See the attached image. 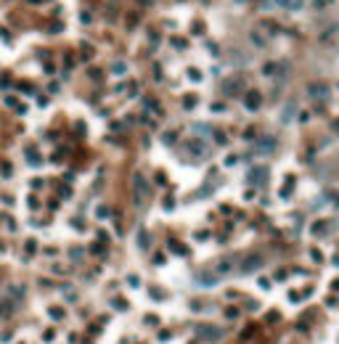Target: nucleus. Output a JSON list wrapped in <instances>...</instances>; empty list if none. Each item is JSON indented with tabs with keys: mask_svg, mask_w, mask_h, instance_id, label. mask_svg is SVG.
<instances>
[{
	"mask_svg": "<svg viewBox=\"0 0 339 344\" xmlns=\"http://www.w3.org/2000/svg\"><path fill=\"white\" fill-rule=\"evenodd\" d=\"M262 265H265V257H262V254H257V252H252V254H247V257L241 259L239 270H241L244 275H249V273H257Z\"/></svg>",
	"mask_w": 339,
	"mask_h": 344,
	"instance_id": "1",
	"label": "nucleus"
},
{
	"mask_svg": "<svg viewBox=\"0 0 339 344\" xmlns=\"http://www.w3.org/2000/svg\"><path fill=\"white\" fill-rule=\"evenodd\" d=\"M133 193H135V201H140V204L151 196V188H148V180H146L143 172H138L133 178Z\"/></svg>",
	"mask_w": 339,
	"mask_h": 344,
	"instance_id": "2",
	"label": "nucleus"
},
{
	"mask_svg": "<svg viewBox=\"0 0 339 344\" xmlns=\"http://www.w3.org/2000/svg\"><path fill=\"white\" fill-rule=\"evenodd\" d=\"M196 333H199L204 341H218L223 336V328L212 326V323H202V326H196Z\"/></svg>",
	"mask_w": 339,
	"mask_h": 344,
	"instance_id": "3",
	"label": "nucleus"
},
{
	"mask_svg": "<svg viewBox=\"0 0 339 344\" xmlns=\"http://www.w3.org/2000/svg\"><path fill=\"white\" fill-rule=\"evenodd\" d=\"M331 96V88H328V82H310L307 85V98H318L323 101Z\"/></svg>",
	"mask_w": 339,
	"mask_h": 344,
	"instance_id": "4",
	"label": "nucleus"
},
{
	"mask_svg": "<svg viewBox=\"0 0 339 344\" xmlns=\"http://www.w3.org/2000/svg\"><path fill=\"white\" fill-rule=\"evenodd\" d=\"M186 154H191V156H204L210 148H207V143L204 141H199V138H191V141H186Z\"/></svg>",
	"mask_w": 339,
	"mask_h": 344,
	"instance_id": "5",
	"label": "nucleus"
},
{
	"mask_svg": "<svg viewBox=\"0 0 339 344\" xmlns=\"http://www.w3.org/2000/svg\"><path fill=\"white\" fill-rule=\"evenodd\" d=\"M260 104H262V96L257 90H249L247 96H244V106H247L249 111H257L260 109Z\"/></svg>",
	"mask_w": 339,
	"mask_h": 344,
	"instance_id": "6",
	"label": "nucleus"
},
{
	"mask_svg": "<svg viewBox=\"0 0 339 344\" xmlns=\"http://www.w3.org/2000/svg\"><path fill=\"white\" fill-rule=\"evenodd\" d=\"M294 114H297V101H289V104L281 109V122L291 125V122H294Z\"/></svg>",
	"mask_w": 339,
	"mask_h": 344,
	"instance_id": "7",
	"label": "nucleus"
},
{
	"mask_svg": "<svg viewBox=\"0 0 339 344\" xmlns=\"http://www.w3.org/2000/svg\"><path fill=\"white\" fill-rule=\"evenodd\" d=\"M276 6L284 8V11H299L305 6V0H276Z\"/></svg>",
	"mask_w": 339,
	"mask_h": 344,
	"instance_id": "8",
	"label": "nucleus"
},
{
	"mask_svg": "<svg viewBox=\"0 0 339 344\" xmlns=\"http://www.w3.org/2000/svg\"><path fill=\"white\" fill-rule=\"evenodd\" d=\"M273 146H276V141H273V138H260V141H257V154H262V151L270 154Z\"/></svg>",
	"mask_w": 339,
	"mask_h": 344,
	"instance_id": "9",
	"label": "nucleus"
},
{
	"mask_svg": "<svg viewBox=\"0 0 339 344\" xmlns=\"http://www.w3.org/2000/svg\"><path fill=\"white\" fill-rule=\"evenodd\" d=\"M196 283H199V286H215V283H218V275L202 273V275H196Z\"/></svg>",
	"mask_w": 339,
	"mask_h": 344,
	"instance_id": "10",
	"label": "nucleus"
},
{
	"mask_svg": "<svg viewBox=\"0 0 339 344\" xmlns=\"http://www.w3.org/2000/svg\"><path fill=\"white\" fill-rule=\"evenodd\" d=\"M249 40H252V45H254V48H265L268 37H262V32H257V30H254V32L249 35Z\"/></svg>",
	"mask_w": 339,
	"mask_h": 344,
	"instance_id": "11",
	"label": "nucleus"
},
{
	"mask_svg": "<svg viewBox=\"0 0 339 344\" xmlns=\"http://www.w3.org/2000/svg\"><path fill=\"white\" fill-rule=\"evenodd\" d=\"M148 244H151L148 230H140V233H138V246H140V249H148Z\"/></svg>",
	"mask_w": 339,
	"mask_h": 344,
	"instance_id": "12",
	"label": "nucleus"
},
{
	"mask_svg": "<svg viewBox=\"0 0 339 344\" xmlns=\"http://www.w3.org/2000/svg\"><path fill=\"white\" fill-rule=\"evenodd\" d=\"M239 90H241L239 80H228V82H225V93H228V96H233V93H239Z\"/></svg>",
	"mask_w": 339,
	"mask_h": 344,
	"instance_id": "13",
	"label": "nucleus"
},
{
	"mask_svg": "<svg viewBox=\"0 0 339 344\" xmlns=\"http://www.w3.org/2000/svg\"><path fill=\"white\" fill-rule=\"evenodd\" d=\"M228 270H231V259H223V262L218 265V273H223V275H225Z\"/></svg>",
	"mask_w": 339,
	"mask_h": 344,
	"instance_id": "14",
	"label": "nucleus"
},
{
	"mask_svg": "<svg viewBox=\"0 0 339 344\" xmlns=\"http://www.w3.org/2000/svg\"><path fill=\"white\" fill-rule=\"evenodd\" d=\"M51 318H53V320H61V318H64V310H61V307H51Z\"/></svg>",
	"mask_w": 339,
	"mask_h": 344,
	"instance_id": "15",
	"label": "nucleus"
},
{
	"mask_svg": "<svg viewBox=\"0 0 339 344\" xmlns=\"http://www.w3.org/2000/svg\"><path fill=\"white\" fill-rule=\"evenodd\" d=\"M262 175H265V170H254V172H249V180H252V183H257Z\"/></svg>",
	"mask_w": 339,
	"mask_h": 344,
	"instance_id": "16",
	"label": "nucleus"
},
{
	"mask_svg": "<svg viewBox=\"0 0 339 344\" xmlns=\"http://www.w3.org/2000/svg\"><path fill=\"white\" fill-rule=\"evenodd\" d=\"M323 228H326V222H323V220H318L315 225H313V233H318V236H321V233H323Z\"/></svg>",
	"mask_w": 339,
	"mask_h": 344,
	"instance_id": "17",
	"label": "nucleus"
},
{
	"mask_svg": "<svg viewBox=\"0 0 339 344\" xmlns=\"http://www.w3.org/2000/svg\"><path fill=\"white\" fill-rule=\"evenodd\" d=\"M188 77H191L194 82H199V80H202V72H199V69H188Z\"/></svg>",
	"mask_w": 339,
	"mask_h": 344,
	"instance_id": "18",
	"label": "nucleus"
},
{
	"mask_svg": "<svg viewBox=\"0 0 339 344\" xmlns=\"http://www.w3.org/2000/svg\"><path fill=\"white\" fill-rule=\"evenodd\" d=\"M125 64H114V67H111V72H114V74H125Z\"/></svg>",
	"mask_w": 339,
	"mask_h": 344,
	"instance_id": "19",
	"label": "nucleus"
},
{
	"mask_svg": "<svg viewBox=\"0 0 339 344\" xmlns=\"http://www.w3.org/2000/svg\"><path fill=\"white\" fill-rule=\"evenodd\" d=\"M146 109H148V111H154V114H159V111H162V109L154 104V101H146Z\"/></svg>",
	"mask_w": 339,
	"mask_h": 344,
	"instance_id": "20",
	"label": "nucleus"
},
{
	"mask_svg": "<svg viewBox=\"0 0 339 344\" xmlns=\"http://www.w3.org/2000/svg\"><path fill=\"white\" fill-rule=\"evenodd\" d=\"M196 106V98L194 96H186V109H194Z\"/></svg>",
	"mask_w": 339,
	"mask_h": 344,
	"instance_id": "21",
	"label": "nucleus"
},
{
	"mask_svg": "<svg viewBox=\"0 0 339 344\" xmlns=\"http://www.w3.org/2000/svg\"><path fill=\"white\" fill-rule=\"evenodd\" d=\"M8 307H11L8 302H6V304H0V318H6V315H8Z\"/></svg>",
	"mask_w": 339,
	"mask_h": 344,
	"instance_id": "22",
	"label": "nucleus"
},
{
	"mask_svg": "<svg viewBox=\"0 0 339 344\" xmlns=\"http://www.w3.org/2000/svg\"><path fill=\"white\" fill-rule=\"evenodd\" d=\"M326 3H331V0H315V8H323Z\"/></svg>",
	"mask_w": 339,
	"mask_h": 344,
	"instance_id": "23",
	"label": "nucleus"
},
{
	"mask_svg": "<svg viewBox=\"0 0 339 344\" xmlns=\"http://www.w3.org/2000/svg\"><path fill=\"white\" fill-rule=\"evenodd\" d=\"M334 133H339V119H336V122H334Z\"/></svg>",
	"mask_w": 339,
	"mask_h": 344,
	"instance_id": "24",
	"label": "nucleus"
}]
</instances>
